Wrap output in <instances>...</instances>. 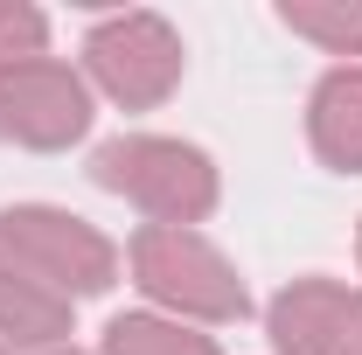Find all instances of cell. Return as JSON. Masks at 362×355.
Masks as SVG:
<instances>
[{
	"mask_svg": "<svg viewBox=\"0 0 362 355\" xmlns=\"http://www.w3.org/2000/svg\"><path fill=\"white\" fill-rule=\"evenodd\" d=\"M98 181L139 195L160 216H195L216 195L209 188V161L195 146H168V139H119V146H105L98 153Z\"/></svg>",
	"mask_w": 362,
	"mask_h": 355,
	"instance_id": "1",
	"label": "cell"
},
{
	"mask_svg": "<svg viewBox=\"0 0 362 355\" xmlns=\"http://www.w3.org/2000/svg\"><path fill=\"white\" fill-rule=\"evenodd\" d=\"M139 279L160 293V300H181V307L195 313H244V286L223 272V258L209 251V244H195V237H181V230H146L139 237Z\"/></svg>",
	"mask_w": 362,
	"mask_h": 355,
	"instance_id": "2",
	"label": "cell"
},
{
	"mask_svg": "<svg viewBox=\"0 0 362 355\" xmlns=\"http://www.w3.org/2000/svg\"><path fill=\"white\" fill-rule=\"evenodd\" d=\"M0 244L21 251L28 272H42L49 286H77V293H98L112 279V251L90 237L77 216H49V209H14L0 216Z\"/></svg>",
	"mask_w": 362,
	"mask_h": 355,
	"instance_id": "3",
	"label": "cell"
},
{
	"mask_svg": "<svg viewBox=\"0 0 362 355\" xmlns=\"http://www.w3.org/2000/svg\"><path fill=\"white\" fill-rule=\"evenodd\" d=\"M90 119L77 77H63L56 63H21V70H0V133H21L35 146L56 139H77Z\"/></svg>",
	"mask_w": 362,
	"mask_h": 355,
	"instance_id": "4",
	"label": "cell"
},
{
	"mask_svg": "<svg viewBox=\"0 0 362 355\" xmlns=\"http://www.w3.org/2000/svg\"><path fill=\"white\" fill-rule=\"evenodd\" d=\"M90 63H98V77L119 91V98L146 105V98H160V91L175 84L181 49L153 14H133V21H112V28L90 35Z\"/></svg>",
	"mask_w": 362,
	"mask_h": 355,
	"instance_id": "5",
	"label": "cell"
},
{
	"mask_svg": "<svg viewBox=\"0 0 362 355\" xmlns=\"http://www.w3.org/2000/svg\"><path fill=\"white\" fill-rule=\"evenodd\" d=\"M314 139L327 161H341V168H356L362 175V70H341V77H327L314 98Z\"/></svg>",
	"mask_w": 362,
	"mask_h": 355,
	"instance_id": "6",
	"label": "cell"
},
{
	"mask_svg": "<svg viewBox=\"0 0 362 355\" xmlns=\"http://www.w3.org/2000/svg\"><path fill=\"white\" fill-rule=\"evenodd\" d=\"M112 355H216V349L181 342L175 327H153V320H112Z\"/></svg>",
	"mask_w": 362,
	"mask_h": 355,
	"instance_id": "7",
	"label": "cell"
},
{
	"mask_svg": "<svg viewBox=\"0 0 362 355\" xmlns=\"http://www.w3.org/2000/svg\"><path fill=\"white\" fill-rule=\"evenodd\" d=\"M341 307H349V327H356V342L341 334V313H334V327L320 334V349H314V355H362V300H341Z\"/></svg>",
	"mask_w": 362,
	"mask_h": 355,
	"instance_id": "8",
	"label": "cell"
},
{
	"mask_svg": "<svg viewBox=\"0 0 362 355\" xmlns=\"http://www.w3.org/2000/svg\"><path fill=\"white\" fill-rule=\"evenodd\" d=\"M14 42H42V21H35V14L0 7V56H14Z\"/></svg>",
	"mask_w": 362,
	"mask_h": 355,
	"instance_id": "9",
	"label": "cell"
}]
</instances>
